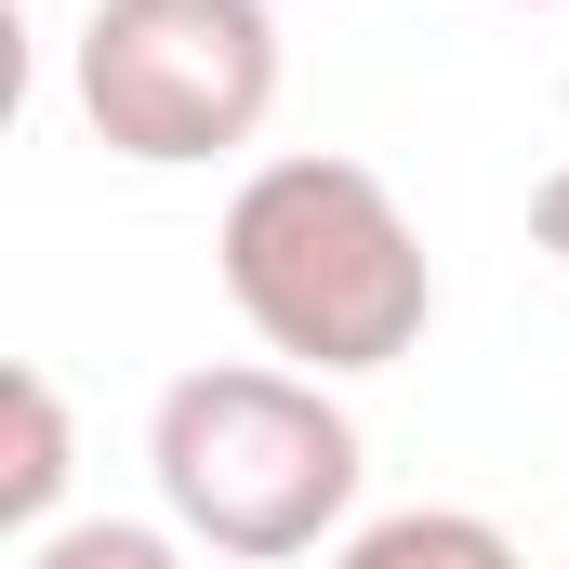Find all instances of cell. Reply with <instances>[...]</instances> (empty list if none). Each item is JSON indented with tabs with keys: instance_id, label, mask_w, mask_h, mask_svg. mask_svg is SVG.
Returning a JSON list of instances; mask_svg holds the SVG:
<instances>
[{
	"instance_id": "8992f818",
	"label": "cell",
	"mask_w": 569,
	"mask_h": 569,
	"mask_svg": "<svg viewBox=\"0 0 569 569\" xmlns=\"http://www.w3.org/2000/svg\"><path fill=\"white\" fill-rule=\"evenodd\" d=\"M27 569H186V543L146 530V517H80V530H40Z\"/></svg>"
},
{
	"instance_id": "3957f363",
	"label": "cell",
	"mask_w": 569,
	"mask_h": 569,
	"mask_svg": "<svg viewBox=\"0 0 569 569\" xmlns=\"http://www.w3.org/2000/svg\"><path fill=\"white\" fill-rule=\"evenodd\" d=\"M279 107V13L266 0H93L80 13V120L146 159H226Z\"/></svg>"
},
{
	"instance_id": "7a4b0ae2",
	"label": "cell",
	"mask_w": 569,
	"mask_h": 569,
	"mask_svg": "<svg viewBox=\"0 0 569 569\" xmlns=\"http://www.w3.org/2000/svg\"><path fill=\"white\" fill-rule=\"evenodd\" d=\"M159 503L212 557H305L358 503V425L305 371H186L146 425Z\"/></svg>"
},
{
	"instance_id": "5b68a950",
	"label": "cell",
	"mask_w": 569,
	"mask_h": 569,
	"mask_svg": "<svg viewBox=\"0 0 569 569\" xmlns=\"http://www.w3.org/2000/svg\"><path fill=\"white\" fill-rule=\"evenodd\" d=\"M331 569H517V543L490 517H463V503H398V517H371Z\"/></svg>"
},
{
	"instance_id": "6da1fadb",
	"label": "cell",
	"mask_w": 569,
	"mask_h": 569,
	"mask_svg": "<svg viewBox=\"0 0 569 569\" xmlns=\"http://www.w3.org/2000/svg\"><path fill=\"white\" fill-rule=\"evenodd\" d=\"M226 305L305 358V371H385L411 358L437 318V266L411 239V212L385 199V172L358 159H266L239 199H226Z\"/></svg>"
},
{
	"instance_id": "52a82bcc",
	"label": "cell",
	"mask_w": 569,
	"mask_h": 569,
	"mask_svg": "<svg viewBox=\"0 0 569 569\" xmlns=\"http://www.w3.org/2000/svg\"><path fill=\"white\" fill-rule=\"evenodd\" d=\"M530 239H543V252H557V266H569V159H557V172H543V186H530Z\"/></svg>"
},
{
	"instance_id": "277c9868",
	"label": "cell",
	"mask_w": 569,
	"mask_h": 569,
	"mask_svg": "<svg viewBox=\"0 0 569 569\" xmlns=\"http://www.w3.org/2000/svg\"><path fill=\"white\" fill-rule=\"evenodd\" d=\"M53 503H67V398L53 371H0V517L40 543Z\"/></svg>"
}]
</instances>
